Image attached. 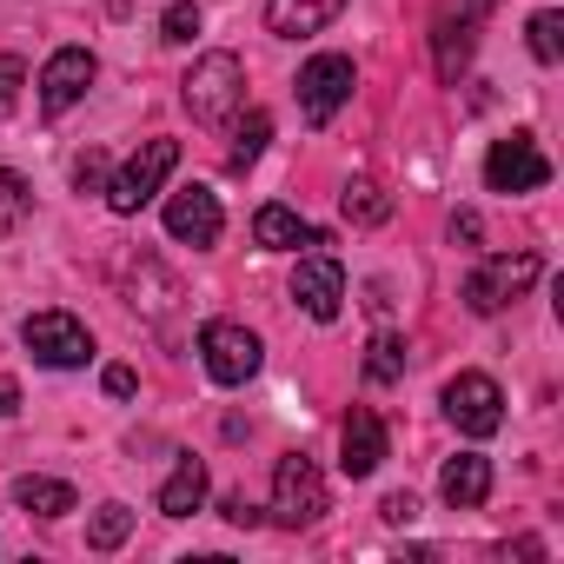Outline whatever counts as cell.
Masks as SVG:
<instances>
[{
    "label": "cell",
    "instance_id": "obj_1",
    "mask_svg": "<svg viewBox=\"0 0 564 564\" xmlns=\"http://www.w3.org/2000/svg\"><path fill=\"white\" fill-rule=\"evenodd\" d=\"M180 100H186V113L199 120V127H226L239 107H246V67H239V54H199L193 61V74L180 80Z\"/></svg>",
    "mask_w": 564,
    "mask_h": 564
},
{
    "label": "cell",
    "instance_id": "obj_2",
    "mask_svg": "<svg viewBox=\"0 0 564 564\" xmlns=\"http://www.w3.org/2000/svg\"><path fill=\"white\" fill-rule=\"evenodd\" d=\"M485 21H491V0H445V8H438V21H432V67H438L445 87L465 80Z\"/></svg>",
    "mask_w": 564,
    "mask_h": 564
},
{
    "label": "cell",
    "instance_id": "obj_3",
    "mask_svg": "<svg viewBox=\"0 0 564 564\" xmlns=\"http://www.w3.org/2000/svg\"><path fill=\"white\" fill-rule=\"evenodd\" d=\"M272 518L286 531H306V524L326 518V471L306 452H286L272 465Z\"/></svg>",
    "mask_w": 564,
    "mask_h": 564
},
{
    "label": "cell",
    "instance_id": "obj_4",
    "mask_svg": "<svg viewBox=\"0 0 564 564\" xmlns=\"http://www.w3.org/2000/svg\"><path fill=\"white\" fill-rule=\"evenodd\" d=\"M180 166V140H140V153L107 180V206L120 213V219H133L160 186H166V173Z\"/></svg>",
    "mask_w": 564,
    "mask_h": 564
},
{
    "label": "cell",
    "instance_id": "obj_5",
    "mask_svg": "<svg viewBox=\"0 0 564 564\" xmlns=\"http://www.w3.org/2000/svg\"><path fill=\"white\" fill-rule=\"evenodd\" d=\"M259 359H265V346L239 319H206L199 326V366H206L213 386H246L259 372Z\"/></svg>",
    "mask_w": 564,
    "mask_h": 564
},
{
    "label": "cell",
    "instance_id": "obj_6",
    "mask_svg": "<svg viewBox=\"0 0 564 564\" xmlns=\"http://www.w3.org/2000/svg\"><path fill=\"white\" fill-rule=\"evenodd\" d=\"M538 272H544L538 252H498V259H485V265L465 279V306H471L478 319H491V313H505L511 300L531 293V279H538Z\"/></svg>",
    "mask_w": 564,
    "mask_h": 564
},
{
    "label": "cell",
    "instance_id": "obj_7",
    "mask_svg": "<svg viewBox=\"0 0 564 564\" xmlns=\"http://www.w3.org/2000/svg\"><path fill=\"white\" fill-rule=\"evenodd\" d=\"M21 339H28V352H34L41 366H54V372H74V366L94 359V333H87L74 313H61V306L34 313V319L21 326Z\"/></svg>",
    "mask_w": 564,
    "mask_h": 564
},
{
    "label": "cell",
    "instance_id": "obj_8",
    "mask_svg": "<svg viewBox=\"0 0 564 564\" xmlns=\"http://www.w3.org/2000/svg\"><path fill=\"white\" fill-rule=\"evenodd\" d=\"M352 87H359V74H352L346 54H313V61L300 67V120H306V127H326V120L352 100Z\"/></svg>",
    "mask_w": 564,
    "mask_h": 564
},
{
    "label": "cell",
    "instance_id": "obj_9",
    "mask_svg": "<svg viewBox=\"0 0 564 564\" xmlns=\"http://www.w3.org/2000/svg\"><path fill=\"white\" fill-rule=\"evenodd\" d=\"M445 419H452L465 438H491V432L505 425V392H498V379H491V372H458V379L445 386Z\"/></svg>",
    "mask_w": 564,
    "mask_h": 564
},
{
    "label": "cell",
    "instance_id": "obj_10",
    "mask_svg": "<svg viewBox=\"0 0 564 564\" xmlns=\"http://www.w3.org/2000/svg\"><path fill=\"white\" fill-rule=\"evenodd\" d=\"M551 180V160L531 133H511V140H491L485 153V186L491 193H538Z\"/></svg>",
    "mask_w": 564,
    "mask_h": 564
},
{
    "label": "cell",
    "instance_id": "obj_11",
    "mask_svg": "<svg viewBox=\"0 0 564 564\" xmlns=\"http://www.w3.org/2000/svg\"><path fill=\"white\" fill-rule=\"evenodd\" d=\"M293 300H300V313L319 319V326L339 319V306H346V265H339L326 246L300 259V272H293Z\"/></svg>",
    "mask_w": 564,
    "mask_h": 564
},
{
    "label": "cell",
    "instance_id": "obj_12",
    "mask_svg": "<svg viewBox=\"0 0 564 564\" xmlns=\"http://www.w3.org/2000/svg\"><path fill=\"white\" fill-rule=\"evenodd\" d=\"M94 74H100V67H94V54H87V47H61V54L41 67V113H47V120H61L67 107H80V100H87V87H94Z\"/></svg>",
    "mask_w": 564,
    "mask_h": 564
},
{
    "label": "cell",
    "instance_id": "obj_13",
    "mask_svg": "<svg viewBox=\"0 0 564 564\" xmlns=\"http://www.w3.org/2000/svg\"><path fill=\"white\" fill-rule=\"evenodd\" d=\"M166 232L180 239V246H213L219 232H226V213H219V193L213 186H180L173 199H166Z\"/></svg>",
    "mask_w": 564,
    "mask_h": 564
},
{
    "label": "cell",
    "instance_id": "obj_14",
    "mask_svg": "<svg viewBox=\"0 0 564 564\" xmlns=\"http://www.w3.org/2000/svg\"><path fill=\"white\" fill-rule=\"evenodd\" d=\"M386 452H392L386 419H379L372 405H352L346 425H339V465H346V478H372V471L386 465Z\"/></svg>",
    "mask_w": 564,
    "mask_h": 564
},
{
    "label": "cell",
    "instance_id": "obj_15",
    "mask_svg": "<svg viewBox=\"0 0 564 564\" xmlns=\"http://www.w3.org/2000/svg\"><path fill=\"white\" fill-rule=\"evenodd\" d=\"M339 14H346V0H265V34L306 41V34H326Z\"/></svg>",
    "mask_w": 564,
    "mask_h": 564
},
{
    "label": "cell",
    "instance_id": "obj_16",
    "mask_svg": "<svg viewBox=\"0 0 564 564\" xmlns=\"http://www.w3.org/2000/svg\"><path fill=\"white\" fill-rule=\"evenodd\" d=\"M438 498H445L452 511H478V505L491 498V458H478V452L445 458V471H438Z\"/></svg>",
    "mask_w": 564,
    "mask_h": 564
},
{
    "label": "cell",
    "instance_id": "obj_17",
    "mask_svg": "<svg viewBox=\"0 0 564 564\" xmlns=\"http://www.w3.org/2000/svg\"><path fill=\"white\" fill-rule=\"evenodd\" d=\"M252 239L265 246V252H300V246H326V232H313L293 206H279V199H265L259 213H252Z\"/></svg>",
    "mask_w": 564,
    "mask_h": 564
},
{
    "label": "cell",
    "instance_id": "obj_18",
    "mask_svg": "<svg viewBox=\"0 0 564 564\" xmlns=\"http://www.w3.org/2000/svg\"><path fill=\"white\" fill-rule=\"evenodd\" d=\"M206 505V458H193V452H180V465H173V478L160 485V511L166 518H193Z\"/></svg>",
    "mask_w": 564,
    "mask_h": 564
},
{
    "label": "cell",
    "instance_id": "obj_19",
    "mask_svg": "<svg viewBox=\"0 0 564 564\" xmlns=\"http://www.w3.org/2000/svg\"><path fill=\"white\" fill-rule=\"evenodd\" d=\"M14 505L34 511V518H67V511H80V498H74L67 478H21V485H14Z\"/></svg>",
    "mask_w": 564,
    "mask_h": 564
},
{
    "label": "cell",
    "instance_id": "obj_20",
    "mask_svg": "<svg viewBox=\"0 0 564 564\" xmlns=\"http://www.w3.org/2000/svg\"><path fill=\"white\" fill-rule=\"evenodd\" d=\"M226 127H232V147H226V166H232V173H246V166H252V160L265 153V140H272V120H265L259 107H252V113L239 107V113H232Z\"/></svg>",
    "mask_w": 564,
    "mask_h": 564
},
{
    "label": "cell",
    "instance_id": "obj_21",
    "mask_svg": "<svg viewBox=\"0 0 564 564\" xmlns=\"http://www.w3.org/2000/svg\"><path fill=\"white\" fill-rule=\"evenodd\" d=\"M339 213H346L352 226H386V219H392V199H386L372 180H352V186L339 193Z\"/></svg>",
    "mask_w": 564,
    "mask_h": 564
},
{
    "label": "cell",
    "instance_id": "obj_22",
    "mask_svg": "<svg viewBox=\"0 0 564 564\" xmlns=\"http://www.w3.org/2000/svg\"><path fill=\"white\" fill-rule=\"evenodd\" d=\"M28 213H34V186H28L21 173L0 166V239H14V232L28 226Z\"/></svg>",
    "mask_w": 564,
    "mask_h": 564
},
{
    "label": "cell",
    "instance_id": "obj_23",
    "mask_svg": "<svg viewBox=\"0 0 564 564\" xmlns=\"http://www.w3.org/2000/svg\"><path fill=\"white\" fill-rule=\"evenodd\" d=\"M127 538H133V511H127L120 498H107V505L94 511V524H87V544H94V551H120Z\"/></svg>",
    "mask_w": 564,
    "mask_h": 564
},
{
    "label": "cell",
    "instance_id": "obj_24",
    "mask_svg": "<svg viewBox=\"0 0 564 564\" xmlns=\"http://www.w3.org/2000/svg\"><path fill=\"white\" fill-rule=\"evenodd\" d=\"M366 379H372V386H392V379H405V339L379 333V339L366 346Z\"/></svg>",
    "mask_w": 564,
    "mask_h": 564
},
{
    "label": "cell",
    "instance_id": "obj_25",
    "mask_svg": "<svg viewBox=\"0 0 564 564\" xmlns=\"http://www.w3.org/2000/svg\"><path fill=\"white\" fill-rule=\"evenodd\" d=\"M531 54H538L544 67H557V61H564V14H551V8H544V14H531Z\"/></svg>",
    "mask_w": 564,
    "mask_h": 564
},
{
    "label": "cell",
    "instance_id": "obj_26",
    "mask_svg": "<svg viewBox=\"0 0 564 564\" xmlns=\"http://www.w3.org/2000/svg\"><path fill=\"white\" fill-rule=\"evenodd\" d=\"M193 34H199V8H193V0H173L166 21H160V41H166V47H186Z\"/></svg>",
    "mask_w": 564,
    "mask_h": 564
},
{
    "label": "cell",
    "instance_id": "obj_27",
    "mask_svg": "<svg viewBox=\"0 0 564 564\" xmlns=\"http://www.w3.org/2000/svg\"><path fill=\"white\" fill-rule=\"evenodd\" d=\"M21 87H28V61L21 54H0V120L21 107Z\"/></svg>",
    "mask_w": 564,
    "mask_h": 564
},
{
    "label": "cell",
    "instance_id": "obj_28",
    "mask_svg": "<svg viewBox=\"0 0 564 564\" xmlns=\"http://www.w3.org/2000/svg\"><path fill=\"white\" fill-rule=\"evenodd\" d=\"M100 180H107V153H80V160H74V186H80V193H94Z\"/></svg>",
    "mask_w": 564,
    "mask_h": 564
},
{
    "label": "cell",
    "instance_id": "obj_29",
    "mask_svg": "<svg viewBox=\"0 0 564 564\" xmlns=\"http://www.w3.org/2000/svg\"><path fill=\"white\" fill-rule=\"evenodd\" d=\"M379 518H386V524H412V518H419V498H412V491H392V498L379 505Z\"/></svg>",
    "mask_w": 564,
    "mask_h": 564
},
{
    "label": "cell",
    "instance_id": "obj_30",
    "mask_svg": "<svg viewBox=\"0 0 564 564\" xmlns=\"http://www.w3.org/2000/svg\"><path fill=\"white\" fill-rule=\"evenodd\" d=\"M219 511H226V524H239V531H252V524H259V505H252L246 491H232V498H226Z\"/></svg>",
    "mask_w": 564,
    "mask_h": 564
},
{
    "label": "cell",
    "instance_id": "obj_31",
    "mask_svg": "<svg viewBox=\"0 0 564 564\" xmlns=\"http://www.w3.org/2000/svg\"><path fill=\"white\" fill-rule=\"evenodd\" d=\"M100 386H107V399H133V386H140V379H133V366H107V379H100Z\"/></svg>",
    "mask_w": 564,
    "mask_h": 564
},
{
    "label": "cell",
    "instance_id": "obj_32",
    "mask_svg": "<svg viewBox=\"0 0 564 564\" xmlns=\"http://www.w3.org/2000/svg\"><path fill=\"white\" fill-rule=\"evenodd\" d=\"M478 232H485L478 213H452V239H458V246H478Z\"/></svg>",
    "mask_w": 564,
    "mask_h": 564
},
{
    "label": "cell",
    "instance_id": "obj_33",
    "mask_svg": "<svg viewBox=\"0 0 564 564\" xmlns=\"http://www.w3.org/2000/svg\"><path fill=\"white\" fill-rule=\"evenodd\" d=\"M14 412H21V379L0 372V419H14Z\"/></svg>",
    "mask_w": 564,
    "mask_h": 564
}]
</instances>
